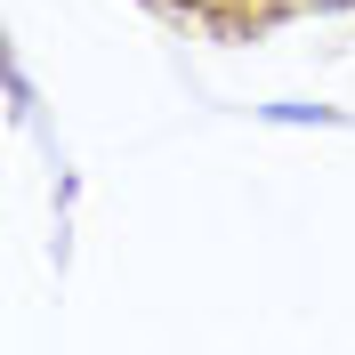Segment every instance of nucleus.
<instances>
[{"mask_svg":"<svg viewBox=\"0 0 355 355\" xmlns=\"http://www.w3.org/2000/svg\"><path fill=\"white\" fill-rule=\"evenodd\" d=\"M162 8L210 24V33H243V24H266V17H283V8H299V0H162Z\"/></svg>","mask_w":355,"mask_h":355,"instance_id":"nucleus-1","label":"nucleus"},{"mask_svg":"<svg viewBox=\"0 0 355 355\" xmlns=\"http://www.w3.org/2000/svg\"><path fill=\"white\" fill-rule=\"evenodd\" d=\"M299 8H307V0H299ZM315 8H339V0H315Z\"/></svg>","mask_w":355,"mask_h":355,"instance_id":"nucleus-2","label":"nucleus"}]
</instances>
